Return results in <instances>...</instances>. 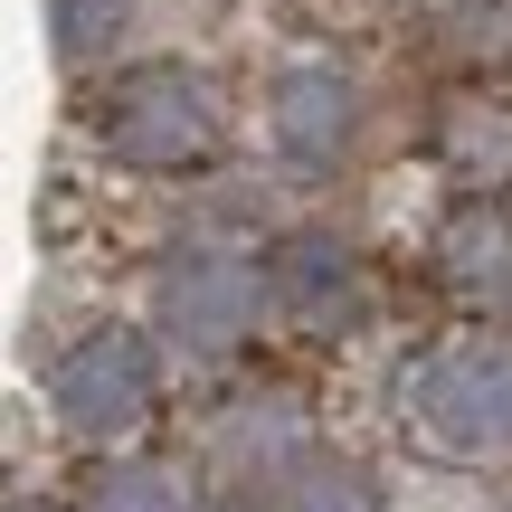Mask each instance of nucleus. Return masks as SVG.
<instances>
[{
    "label": "nucleus",
    "instance_id": "f257e3e1",
    "mask_svg": "<svg viewBox=\"0 0 512 512\" xmlns=\"http://www.w3.org/2000/svg\"><path fill=\"white\" fill-rule=\"evenodd\" d=\"M408 427L437 456H512V342H446L408 370Z\"/></svg>",
    "mask_w": 512,
    "mask_h": 512
},
{
    "label": "nucleus",
    "instance_id": "f03ea898",
    "mask_svg": "<svg viewBox=\"0 0 512 512\" xmlns=\"http://www.w3.org/2000/svg\"><path fill=\"white\" fill-rule=\"evenodd\" d=\"M105 143L124 152L133 171H181V162H200L209 143H219V105H209V86L190 67H143V76H124V86L105 95Z\"/></svg>",
    "mask_w": 512,
    "mask_h": 512
},
{
    "label": "nucleus",
    "instance_id": "7ed1b4c3",
    "mask_svg": "<svg viewBox=\"0 0 512 512\" xmlns=\"http://www.w3.org/2000/svg\"><path fill=\"white\" fill-rule=\"evenodd\" d=\"M48 399H57V418H67L76 437H133V427L152 418V399H162L152 342H143V332H124V323L86 332V342L57 361Z\"/></svg>",
    "mask_w": 512,
    "mask_h": 512
},
{
    "label": "nucleus",
    "instance_id": "20e7f679",
    "mask_svg": "<svg viewBox=\"0 0 512 512\" xmlns=\"http://www.w3.org/2000/svg\"><path fill=\"white\" fill-rule=\"evenodd\" d=\"M256 294H266V285H256V266L200 247V256H181V266L162 275V323L181 332L190 351H228V342H247Z\"/></svg>",
    "mask_w": 512,
    "mask_h": 512
},
{
    "label": "nucleus",
    "instance_id": "39448f33",
    "mask_svg": "<svg viewBox=\"0 0 512 512\" xmlns=\"http://www.w3.org/2000/svg\"><path fill=\"white\" fill-rule=\"evenodd\" d=\"M275 143H285L294 162H332V152L351 143V86L332 67H294L285 86H275Z\"/></svg>",
    "mask_w": 512,
    "mask_h": 512
},
{
    "label": "nucleus",
    "instance_id": "423d86ee",
    "mask_svg": "<svg viewBox=\"0 0 512 512\" xmlns=\"http://www.w3.org/2000/svg\"><path fill=\"white\" fill-rule=\"evenodd\" d=\"M275 304L294 313V323H351V304H361V266H351L332 238H294L275 256Z\"/></svg>",
    "mask_w": 512,
    "mask_h": 512
},
{
    "label": "nucleus",
    "instance_id": "0eeeda50",
    "mask_svg": "<svg viewBox=\"0 0 512 512\" xmlns=\"http://www.w3.org/2000/svg\"><path fill=\"white\" fill-rule=\"evenodd\" d=\"M437 266H446V285H456L465 304H494V294H512V219H494V209L446 219Z\"/></svg>",
    "mask_w": 512,
    "mask_h": 512
},
{
    "label": "nucleus",
    "instance_id": "6e6552de",
    "mask_svg": "<svg viewBox=\"0 0 512 512\" xmlns=\"http://www.w3.org/2000/svg\"><path fill=\"white\" fill-rule=\"evenodd\" d=\"M95 512H190V494H181L171 465H114L95 484Z\"/></svg>",
    "mask_w": 512,
    "mask_h": 512
},
{
    "label": "nucleus",
    "instance_id": "1a4fd4ad",
    "mask_svg": "<svg viewBox=\"0 0 512 512\" xmlns=\"http://www.w3.org/2000/svg\"><path fill=\"white\" fill-rule=\"evenodd\" d=\"M275 512H370V484L351 475V465H304Z\"/></svg>",
    "mask_w": 512,
    "mask_h": 512
}]
</instances>
